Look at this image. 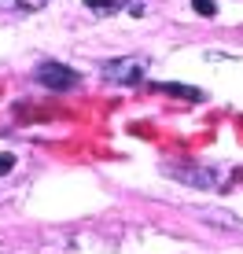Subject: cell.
<instances>
[{"instance_id":"obj_1","label":"cell","mask_w":243,"mask_h":254,"mask_svg":"<svg viewBox=\"0 0 243 254\" xmlns=\"http://www.w3.org/2000/svg\"><path fill=\"white\" fill-rule=\"evenodd\" d=\"M33 77H37L45 89H52V92H63V89H74L77 85V74L70 66H63V63H41L37 70H33Z\"/></svg>"},{"instance_id":"obj_2","label":"cell","mask_w":243,"mask_h":254,"mask_svg":"<svg viewBox=\"0 0 243 254\" xmlns=\"http://www.w3.org/2000/svg\"><path fill=\"white\" fill-rule=\"evenodd\" d=\"M103 77L122 81V85H136L144 81V63L140 59H111V63H103Z\"/></svg>"},{"instance_id":"obj_3","label":"cell","mask_w":243,"mask_h":254,"mask_svg":"<svg viewBox=\"0 0 243 254\" xmlns=\"http://www.w3.org/2000/svg\"><path fill=\"white\" fill-rule=\"evenodd\" d=\"M48 0H0V11H41Z\"/></svg>"},{"instance_id":"obj_4","label":"cell","mask_w":243,"mask_h":254,"mask_svg":"<svg viewBox=\"0 0 243 254\" xmlns=\"http://www.w3.org/2000/svg\"><path fill=\"white\" fill-rule=\"evenodd\" d=\"M129 0H85V7L89 11H96V15H111V11H118V7H125Z\"/></svg>"},{"instance_id":"obj_5","label":"cell","mask_w":243,"mask_h":254,"mask_svg":"<svg viewBox=\"0 0 243 254\" xmlns=\"http://www.w3.org/2000/svg\"><path fill=\"white\" fill-rule=\"evenodd\" d=\"M162 92H170V96H188V100H203V92L199 89H188V85H159Z\"/></svg>"},{"instance_id":"obj_6","label":"cell","mask_w":243,"mask_h":254,"mask_svg":"<svg viewBox=\"0 0 243 254\" xmlns=\"http://www.w3.org/2000/svg\"><path fill=\"white\" fill-rule=\"evenodd\" d=\"M192 7L199 15H218V0H192Z\"/></svg>"},{"instance_id":"obj_7","label":"cell","mask_w":243,"mask_h":254,"mask_svg":"<svg viewBox=\"0 0 243 254\" xmlns=\"http://www.w3.org/2000/svg\"><path fill=\"white\" fill-rule=\"evenodd\" d=\"M11 166H15V159H11V155H7V151H0V177H4V173L11 170Z\"/></svg>"}]
</instances>
